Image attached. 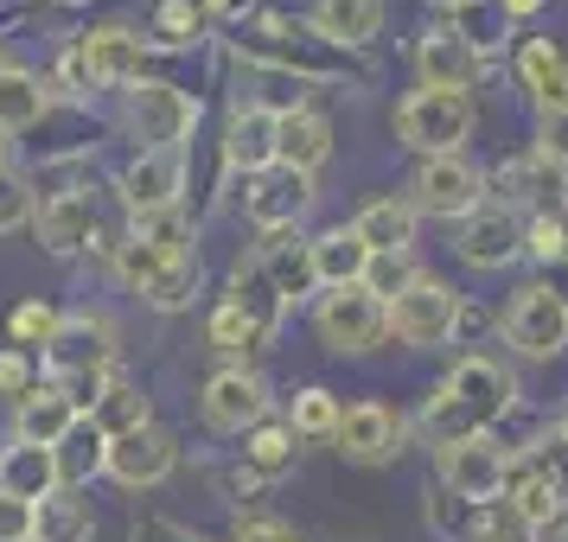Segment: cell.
Wrapping results in <instances>:
<instances>
[{
  "instance_id": "cell-1",
  "label": "cell",
  "mask_w": 568,
  "mask_h": 542,
  "mask_svg": "<svg viewBox=\"0 0 568 542\" xmlns=\"http://www.w3.org/2000/svg\"><path fill=\"white\" fill-rule=\"evenodd\" d=\"M511 396H517L511 370H498L491 358H460L454 377L440 384V396L428 402V434H435V447L479 440L498 415L511 409Z\"/></svg>"
},
{
  "instance_id": "cell-2",
  "label": "cell",
  "mask_w": 568,
  "mask_h": 542,
  "mask_svg": "<svg viewBox=\"0 0 568 542\" xmlns=\"http://www.w3.org/2000/svg\"><path fill=\"white\" fill-rule=\"evenodd\" d=\"M109 364H115V326H109L103 313H71V319H58L52 345H45V370L71 389L78 409H97Z\"/></svg>"
},
{
  "instance_id": "cell-3",
  "label": "cell",
  "mask_w": 568,
  "mask_h": 542,
  "mask_svg": "<svg viewBox=\"0 0 568 542\" xmlns=\"http://www.w3.org/2000/svg\"><path fill=\"white\" fill-rule=\"evenodd\" d=\"M396 134L428 160L460 154V141L473 134V103H466V90H415L409 103L396 109Z\"/></svg>"
},
{
  "instance_id": "cell-4",
  "label": "cell",
  "mask_w": 568,
  "mask_h": 542,
  "mask_svg": "<svg viewBox=\"0 0 568 542\" xmlns=\"http://www.w3.org/2000/svg\"><path fill=\"white\" fill-rule=\"evenodd\" d=\"M199 122V103L185 96L180 83H160V78H141L129 90V129L141 134L148 154H173L185 134Z\"/></svg>"
},
{
  "instance_id": "cell-5",
  "label": "cell",
  "mask_w": 568,
  "mask_h": 542,
  "mask_svg": "<svg viewBox=\"0 0 568 542\" xmlns=\"http://www.w3.org/2000/svg\"><path fill=\"white\" fill-rule=\"evenodd\" d=\"M460 326V294L447 282H428V275H415L409 294H396L389 300V333L415 345V351H428V345H447V333Z\"/></svg>"
},
{
  "instance_id": "cell-6",
  "label": "cell",
  "mask_w": 568,
  "mask_h": 542,
  "mask_svg": "<svg viewBox=\"0 0 568 542\" xmlns=\"http://www.w3.org/2000/svg\"><path fill=\"white\" fill-rule=\"evenodd\" d=\"M505 338H511L524 358H556L568 345V300L549 282L517 287L511 313H505Z\"/></svg>"
},
{
  "instance_id": "cell-7",
  "label": "cell",
  "mask_w": 568,
  "mask_h": 542,
  "mask_svg": "<svg viewBox=\"0 0 568 542\" xmlns=\"http://www.w3.org/2000/svg\"><path fill=\"white\" fill-rule=\"evenodd\" d=\"M389 333V300H377L371 287H338L320 300V338L333 345V351H371V345H384Z\"/></svg>"
},
{
  "instance_id": "cell-8",
  "label": "cell",
  "mask_w": 568,
  "mask_h": 542,
  "mask_svg": "<svg viewBox=\"0 0 568 542\" xmlns=\"http://www.w3.org/2000/svg\"><path fill=\"white\" fill-rule=\"evenodd\" d=\"M479 192H486V180H479V166L460 160V154H440L415 173V205L435 211V217H473V211H479Z\"/></svg>"
},
{
  "instance_id": "cell-9",
  "label": "cell",
  "mask_w": 568,
  "mask_h": 542,
  "mask_svg": "<svg viewBox=\"0 0 568 542\" xmlns=\"http://www.w3.org/2000/svg\"><path fill=\"white\" fill-rule=\"evenodd\" d=\"M243 211H250V224H262V231H294V224L313 211V173L268 166V173H256Z\"/></svg>"
},
{
  "instance_id": "cell-10",
  "label": "cell",
  "mask_w": 568,
  "mask_h": 542,
  "mask_svg": "<svg viewBox=\"0 0 568 542\" xmlns=\"http://www.w3.org/2000/svg\"><path fill=\"white\" fill-rule=\"evenodd\" d=\"M262 415H268V389L262 377L250 370H217L205 384V421L217 434H243V428H262Z\"/></svg>"
},
{
  "instance_id": "cell-11",
  "label": "cell",
  "mask_w": 568,
  "mask_h": 542,
  "mask_svg": "<svg viewBox=\"0 0 568 542\" xmlns=\"http://www.w3.org/2000/svg\"><path fill=\"white\" fill-rule=\"evenodd\" d=\"M103 472L115 479V485H129V491L160 485V479L173 472V440L160 434V428H134V434L109 440V466Z\"/></svg>"
},
{
  "instance_id": "cell-12",
  "label": "cell",
  "mask_w": 568,
  "mask_h": 542,
  "mask_svg": "<svg viewBox=\"0 0 568 542\" xmlns=\"http://www.w3.org/2000/svg\"><path fill=\"white\" fill-rule=\"evenodd\" d=\"M440 472H447V485L454 498L466 504H486L505 491V453L486 447V440H460V447H440Z\"/></svg>"
},
{
  "instance_id": "cell-13",
  "label": "cell",
  "mask_w": 568,
  "mask_h": 542,
  "mask_svg": "<svg viewBox=\"0 0 568 542\" xmlns=\"http://www.w3.org/2000/svg\"><path fill=\"white\" fill-rule=\"evenodd\" d=\"M0 491H7V498H27V504H45L52 491H64L58 447H27V440H13V447L0 453Z\"/></svg>"
},
{
  "instance_id": "cell-14",
  "label": "cell",
  "mask_w": 568,
  "mask_h": 542,
  "mask_svg": "<svg viewBox=\"0 0 568 542\" xmlns=\"http://www.w3.org/2000/svg\"><path fill=\"white\" fill-rule=\"evenodd\" d=\"M530 249L524 243V224H517L511 211H473L460 231V256L473 262V268H505V262H517Z\"/></svg>"
},
{
  "instance_id": "cell-15",
  "label": "cell",
  "mask_w": 568,
  "mask_h": 542,
  "mask_svg": "<svg viewBox=\"0 0 568 542\" xmlns=\"http://www.w3.org/2000/svg\"><path fill=\"white\" fill-rule=\"evenodd\" d=\"M396 415L384 409V402H358V409H345V421H338V453L345 460H364V466H377V460H389L396 453Z\"/></svg>"
},
{
  "instance_id": "cell-16",
  "label": "cell",
  "mask_w": 568,
  "mask_h": 542,
  "mask_svg": "<svg viewBox=\"0 0 568 542\" xmlns=\"http://www.w3.org/2000/svg\"><path fill=\"white\" fill-rule=\"evenodd\" d=\"M90 83H141V39L129 27H97L78 45Z\"/></svg>"
},
{
  "instance_id": "cell-17",
  "label": "cell",
  "mask_w": 568,
  "mask_h": 542,
  "mask_svg": "<svg viewBox=\"0 0 568 542\" xmlns=\"http://www.w3.org/2000/svg\"><path fill=\"white\" fill-rule=\"evenodd\" d=\"M78 421H83V409L71 402V389L64 384L32 389L27 402H20V440H27V447H58Z\"/></svg>"
},
{
  "instance_id": "cell-18",
  "label": "cell",
  "mask_w": 568,
  "mask_h": 542,
  "mask_svg": "<svg viewBox=\"0 0 568 542\" xmlns=\"http://www.w3.org/2000/svg\"><path fill=\"white\" fill-rule=\"evenodd\" d=\"M256 268L268 275V287L294 300V294H307L320 275H313V243H301L294 231H268V243L256 249Z\"/></svg>"
},
{
  "instance_id": "cell-19",
  "label": "cell",
  "mask_w": 568,
  "mask_h": 542,
  "mask_svg": "<svg viewBox=\"0 0 568 542\" xmlns=\"http://www.w3.org/2000/svg\"><path fill=\"white\" fill-rule=\"evenodd\" d=\"M422 83L428 90H466V83L479 78V52H473V39L466 32H435V39H422Z\"/></svg>"
},
{
  "instance_id": "cell-20",
  "label": "cell",
  "mask_w": 568,
  "mask_h": 542,
  "mask_svg": "<svg viewBox=\"0 0 568 542\" xmlns=\"http://www.w3.org/2000/svg\"><path fill=\"white\" fill-rule=\"evenodd\" d=\"M122 198H129L141 217L173 211L180 205V154H141L129 173H122Z\"/></svg>"
},
{
  "instance_id": "cell-21",
  "label": "cell",
  "mask_w": 568,
  "mask_h": 542,
  "mask_svg": "<svg viewBox=\"0 0 568 542\" xmlns=\"http://www.w3.org/2000/svg\"><path fill=\"white\" fill-rule=\"evenodd\" d=\"M275 134H282V115H275V109H236L231 141H224L231 166H243V173H268V166H275Z\"/></svg>"
},
{
  "instance_id": "cell-22",
  "label": "cell",
  "mask_w": 568,
  "mask_h": 542,
  "mask_svg": "<svg viewBox=\"0 0 568 542\" xmlns=\"http://www.w3.org/2000/svg\"><path fill=\"white\" fill-rule=\"evenodd\" d=\"M326 154H333V129H326L313 109H287V115H282V134H275V166L313 173Z\"/></svg>"
},
{
  "instance_id": "cell-23",
  "label": "cell",
  "mask_w": 568,
  "mask_h": 542,
  "mask_svg": "<svg viewBox=\"0 0 568 542\" xmlns=\"http://www.w3.org/2000/svg\"><path fill=\"white\" fill-rule=\"evenodd\" d=\"M90 231H97V211H90V198H78V192H52V198L39 205V236H45V249H52V256L83 249Z\"/></svg>"
},
{
  "instance_id": "cell-24",
  "label": "cell",
  "mask_w": 568,
  "mask_h": 542,
  "mask_svg": "<svg viewBox=\"0 0 568 542\" xmlns=\"http://www.w3.org/2000/svg\"><path fill=\"white\" fill-rule=\"evenodd\" d=\"M505 498H511V511L524 517V523H542V517L562 511V485H556V472L542 460L505 466Z\"/></svg>"
},
{
  "instance_id": "cell-25",
  "label": "cell",
  "mask_w": 568,
  "mask_h": 542,
  "mask_svg": "<svg viewBox=\"0 0 568 542\" xmlns=\"http://www.w3.org/2000/svg\"><path fill=\"white\" fill-rule=\"evenodd\" d=\"M364 268H371V249H364L358 231H326L313 243V275L320 287H364Z\"/></svg>"
},
{
  "instance_id": "cell-26",
  "label": "cell",
  "mask_w": 568,
  "mask_h": 542,
  "mask_svg": "<svg viewBox=\"0 0 568 542\" xmlns=\"http://www.w3.org/2000/svg\"><path fill=\"white\" fill-rule=\"evenodd\" d=\"M313 27L326 32L333 45H371L384 32V0H320Z\"/></svg>"
},
{
  "instance_id": "cell-27",
  "label": "cell",
  "mask_w": 568,
  "mask_h": 542,
  "mask_svg": "<svg viewBox=\"0 0 568 542\" xmlns=\"http://www.w3.org/2000/svg\"><path fill=\"white\" fill-rule=\"evenodd\" d=\"M352 231L364 236V249H371V256H409V243H415V205H403V198H377V205L364 211Z\"/></svg>"
},
{
  "instance_id": "cell-28",
  "label": "cell",
  "mask_w": 568,
  "mask_h": 542,
  "mask_svg": "<svg viewBox=\"0 0 568 542\" xmlns=\"http://www.w3.org/2000/svg\"><path fill=\"white\" fill-rule=\"evenodd\" d=\"M103 466H109V434L90 421V415H83L78 428L58 440V472H64V491H71V485H90Z\"/></svg>"
},
{
  "instance_id": "cell-29",
  "label": "cell",
  "mask_w": 568,
  "mask_h": 542,
  "mask_svg": "<svg viewBox=\"0 0 568 542\" xmlns=\"http://www.w3.org/2000/svg\"><path fill=\"white\" fill-rule=\"evenodd\" d=\"M90 530H97V517H90L78 491H52L32 511V542H90Z\"/></svg>"
},
{
  "instance_id": "cell-30",
  "label": "cell",
  "mask_w": 568,
  "mask_h": 542,
  "mask_svg": "<svg viewBox=\"0 0 568 542\" xmlns=\"http://www.w3.org/2000/svg\"><path fill=\"white\" fill-rule=\"evenodd\" d=\"M45 115V90H39V78L32 71H20V64H7L0 71V129H32Z\"/></svg>"
},
{
  "instance_id": "cell-31",
  "label": "cell",
  "mask_w": 568,
  "mask_h": 542,
  "mask_svg": "<svg viewBox=\"0 0 568 542\" xmlns=\"http://www.w3.org/2000/svg\"><path fill=\"white\" fill-rule=\"evenodd\" d=\"M90 421H97V428H103L109 440L134 434V428H154V421H148V396H141V389H129V384H109L103 396H97Z\"/></svg>"
},
{
  "instance_id": "cell-32",
  "label": "cell",
  "mask_w": 568,
  "mask_h": 542,
  "mask_svg": "<svg viewBox=\"0 0 568 542\" xmlns=\"http://www.w3.org/2000/svg\"><path fill=\"white\" fill-rule=\"evenodd\" d=\"M199 282H205V275H199V256H173V262H166V268L154 275V282L141 287V294H148L160 313H173V307H192Z\"/></svg>"
},
{
  "instance_id": "cell-33",
  "label": "cell",
  "mask_w": 568,
  "mask_h": 542,
  "mask_svg": "<svg viewBox=\"0 0 568 542\" xmlns=\"http://www.w3.org/2000/svg\"><path fill=\"white\" fill-rule=\"evenodd\" d=\"M211 345H217V351H256V345H268V333H262L236 300H224V307L211 313Z\"/></svg>"
},
{
  "instance_id": "cell-34",
  "label": "cell",
  "mask_w": 568,
  "mask_h": 542,
  "mask_svg": "<svg viewBox=\"0 0 568 542\" xmlns=\"http://www.w3.org/2000/svg\"><path fill=\"white\" fill-rule=\"evenodd\" d=\"M345 409L333 402V389H301L294 396V434H338Z\"/></svg>"
},
{
  "instance_id": "cell-35",
  "label": "cell",
  "mask_w": 568,
  "mask_h": 542,
  "mask_svg": "<svg viewBox=\"0 0 568 542\" xmlns=\"http://www.w3.org/2000/svg\"><path fill=\"white\" fill-rule=\"evenodd\" d=\"M134 236H141V243H154L160 256H192V249H185V243H192V224L180 217V205L141 217V231H134Z\"/></svg>"
},
{
  "instance_id": "cell-36",
  "label": "cell",
  "mask_w": 568,
  "mask_h": 542,
  "mask_svg": "<svg viewBox=\"0 0 568 542\" xmlns=\"http://www.w3.org/2000/svg\"><path fill=\"white\" fill-rule=\"evenodd\" d=\"M243 460L256 466V472H287V460H294V428H256L250 447H243Z\"/></svg>"
},
{
  "instance_id": "cell-37",
  "label": "cell",
  "mask_w": 568,
  "mask_h": 542,
  "mask_svg": "<svg viewBox=\"0 0 568 542\" xmlns=\"http://www.w3.org/2000/svg\"><path fill=\"white\" fill-rule=\"evenodd\" d=\"M364 287H371L377 300H396V294H409V287H415L409 256H371V268H364Z\"/></svg>"
},
{
  "instance_id": "cell-38",
  "label": "cell",
  "mask_w": 568,
  "mask_h": 542,
  "mask_svg": "<svg viewBox=\"0 0 568 542\" xmlns=\"http://www.w3.org/2000/svg\"><path fill=\"white\" fill-rule=\"evenodd\" d=\"M32 224V185L13 180V173H0V236L27 231Z\"/></svg>"
},
{
  "instance_id": "cell-39",
  "label": "cell",
  "mask_w": 568,
  "mask_h": 542,
  "mask_svg": "<svg viewBox=\"0 0 568 542\" xmlns=\"http://www.w3.org/2000/svg\"><path fill=\"white\" fill-rule=\"evenodd\" d=\"M7 326H13V338H20V345H32V338H39V345H52V333H58V313L45 307V300H20Z\"/></svg>"
},
{
  "instance_id": "cell-40",
  "label": "cell",
  "mask_w": 568,
  "mask_h": 542,
  "mask_svg": "<svg viewBox=\"0 0 568 542\" xmlns=\"http://www.w3.org/2000/svg\"><path fill=\"white\" fill-rule=\"evenodd\" d=\"M160 45H185L192 32H199V7L192 0H160Z\"/></svg>"
},
{
  "instance_id": "cell-41",
  "label": "cell",
  "mask_w": 568,
  "mask_h": 542,
  "mask_svg": "<svg viewBox=\"0 0 568 542\" xmlns=\"http://www.w3.org/2000/svg\"><path fill=\"white\" fill-rule=\"evenodd\" d=\"M556 64H562V52H556L549 39H530V45L517 52V71H524V83H530V90H542V83H549V71H556Z\"/></svg>"
},
{
  "instance_id": "cell-42",
  "label": "cell",
  "mask_w": 568,
  "mask_h": 542,
  "mask_svg": "<svg viewBox=\"0 0 568 542\" xmlns=\"http://www.w3.org/2000/svg\"><path fill=\"white\" fill-rule=\"evenodd\" d=\"M32 511H39V504H27V498H7V491H0V542H27L32 536Z\"/></svg>"
},
{
  "instance_id": "cell-43",
  "label": "cell",
  "mask_w": 568,
  "mask_h": 542,
  "mask_svg": "<svg viewBox=\"0 0 568 542\" xmlns=\"http://www.w3.org/2000/svg\"><path fill=\"white\" fill-rule=\"evenodd\" d=\"M0 396H20V402L32 396V364H27V351H0Z\"/></svg>"
},
{
  "instance_id": "cell-44",
  "label": "cell",
  "mask_w": 568,
  "mask_h": 542,
  "mask_svg": "<svg viewBox=\"0 0 568 542\" xmlns=\"http://www.w3.org/2000/svg\"><path fill=\"white\" fill-rule=\"evenodd\" d=\"M542 160L568 166V109H542Z\"/></svg>"
},
{
  "instance_id": "cell-45",
  "label": "cell",
  "mask_w": 568,
  "mask_h": 542,
  "mask_svg": "<svg viewBox=\"0 0 568 542\" xmlns=\"http://www.w3.org/2000/svg\"><path fill=\"white\" fill-rule=\"evenodd\" d=\"M236 542H301V530H294V523H275V517H250V523L236 530Z\"/></svg>"
},
{
  "instance_id": "cell-46",
  "label": "cell",
  "mask_w": 568,
  "mask_h": 542,
  "mask_svg": "<svg viewBox=\"0 0 568 542\" xmlns=\"http://www.w3.org/2000/svg\"><path fill=\"white\" fill-rule=\"evenodd\" d=\"M530 249H537V256H568V224L542 217L537 231H530Z\"/></svg>"
},
{
  "instance_id": "cell-47",
  "label": "cell",
  "mask_w": 568,
  "mask_h": 542,
  "mask_svg": "<svg viewBox=\"0 0 568 542\" xmlns=\"http://www.w3.org/2000/svg\"><path fill=\"white\" fill-rule=\"evenodd\" d=\"M473 542H530V523H524L517 511H505L498 523H491V530H479Z\"/></svg>"
},
{
  "instance_id": "cell-48",
  "label": "cell",
  "mask_w": 568,
  "mask_h": 542,
  "mask_svg": "<svg viewBox=\"0 0 568 542\" xmlns=\"http://www.w3.org/2000/svg\"><path fill=\"white\" fill-rule=\"evenodd\" d=\"M542 0H505V13H517V20H524V13H537Z\"/></svg>"
},
{
  "instance_id": "cell-49",
  "label": "cell",
  "mask_w": 568,
  "mask_h": 542,
  "mask_svg": "<svg viewBox=\"0 0 568 542\" xmlns=\"http://www.w3.org/2000/svg\"><path fill=\"white\" fill-rule=\"evenodd\" d=\"M7 160H13V141H7V129H0V173H7Z\"/></svg>"
},
{
  "instance_id": "cell-50",
  "label": "cell",
  "mask_w": 568,
  "mask_h": 542,
  "mask_svg": "<svg viewBox=\"0 0 568 542\" xmlns=\"http://www.w3.org/2000/svg\"><path fill=\"white\" fill-rule=\"evenodd\" d=\"M0 71H7V39H0Z\"/></svg>"
},
{
  "instance_id": "cell-51",
  "label": "cell",
  "mask_w": 568,
  "mask_h": 542,
  "mask_svg": "<svg viewBox=\"0 0 568 542\" xmlns=\"http://www.w3.org/2000/svg\"><path fill=\"white\" fill-rule=\"evenodd\" d=\"M447 7H473V0H447Z\"/></svg>"
},
{
  "instance_id": "cell-52",
  "label": "cell",
  "mask_w": 568,
  "mask_h": 542,
  "mask_svg": "<svg viewBox=\"0 0 568 542\" xmlns=\"http://www.w3.org/2000/svg\"><path fill=\"white\" fill-rule=\"evenodd\" d=\"M27 542H32V536H27Z\"/></svg>"
}]
</instances>
